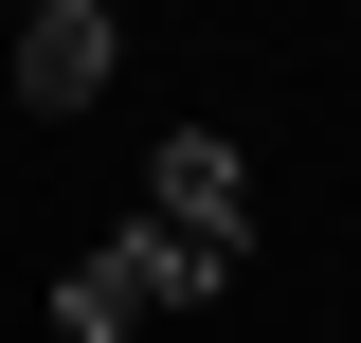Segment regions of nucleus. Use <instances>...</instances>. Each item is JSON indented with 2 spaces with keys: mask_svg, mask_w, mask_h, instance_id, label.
<instances>
[{
  "mask_svg": "<svg viewBox=\"0 0 361 343\" xmlns=\"http://www.w3.org/2000/svg\"><path fill=\"white\" fill-rule=\"evenodd\" d=\"M109 73H127V18L109 0H37L18 18V109H90Z\"/></svg>",
  "mask_w": 361,
  "mask_h": 343,
  "instance_id": "obj_1",
  "label": "nucleus"
},
{
  "mask_svg": "<svg viewBox=\"0 0 361 343\" xmlns=\"http://www.w3.org/2000/svg\"><path fill=\"white\" fill-rule=\"evenodd\" d=\"M145 217H180V235H235V253H253V163H235V127H163Z\"/></svg>",
  "mask_w": 361,
  "mask_h": 343,
  "instance_id": "obj_2",
  "label": "nucleus"
},
{
  "mask_svg": "<svg viewBox=\"0 0 361 343\" xmlns=\"http://www.w3.org/2000/svg\"><path fill=\"white\" fill-rule=\"evenodd\" d=\"M109 289H127L145 325H163V307H217V289H235V235H180V217H127V235H109Z\"/></svg>",
  "mask_w": 361,
  "mask_h": 343,
  "instance_id": "obj_3",
  "label": "nucleus"
},
{
  "mask_svg": "<svg viewBox=\"0 0 361 343\" xmlns=\"http://www.w3.org/2000/svg\"><path fill=\"white\" fill-rule=\"evenodd\" d=\"M127 325H145V307L109 289V253H73V271H54V343H127Z\"/></svg>",
  "mask_w": 361,
  "mask_h": 343,
  "instance_id": "obj_4",
  "label": "nucleus"
}]
</instances>
